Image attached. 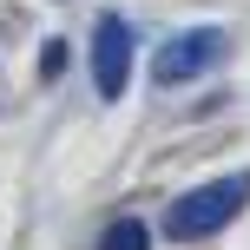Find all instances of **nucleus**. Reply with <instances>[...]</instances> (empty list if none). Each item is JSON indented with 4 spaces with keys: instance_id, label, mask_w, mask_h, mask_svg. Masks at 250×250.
Masks as SVG:
<instances>
[{
    "instance_id": "obj_1",
    "label": "nucleus",
    "mask_w": 250,
    "mask_h": 250,
    "mask_svg": "<svg viewBox=\"0 0 250 250\" xmlns=\"http://www.w3.org/2000/svg\"><path fill=\"white\" fill-rule=\"evenodd\" d=\"M250 204V171H230V178H211V185H198V191H185V198L165 211V237H178V244H198V237H211V230H224L230 217H237Z\"/></svg>"
},
{
    "instance_id": "obj_2",
    "label": "nucleus",
    "mask_w": 250,
    "mask_h": 250,
    "mask_svg": "<svg viewBox=\"0 0 250 250\" xmlns=\"http://www.w3.org/2000/svg\"><path fill=\"white\" fill-rule=\"evenodd\" d=\"M224 53H230V40L217 33V26H185V33L165 40V53H158V66H151V79H158V86L204 79L211 66H224Z\"/></svg>"
},
{
    "instance_id": "obj_3",
    "label": "nucleus",
    "mask_w": 250,
    "mask_h": 250,
    "mask_svg": "<svg viewBox=\"0 0 250 250\" xmlns=\"http://www.w3.org/2000/svg\"><path fill=\"white\" fill-rule=\"evenodd\" d=\"M132 20H119V13H99V26H92V86H99V99H125V86H132Z\"/></svg>"
},
{
    "instance_id": "obj_4",
    "label": "nucleus",
    "mask_w": 250,
    "mask_h": 250,
    "mask_svg": "<svg viewBox=\"0 0 250 250\" xmlns=\"http://www.w3.org/2000/svg\"><path fill=\"white\" fill-rule=\"evenodd\" d=\"M99 250H151V230L138 224V217H119V224H105Z\"/></svg>"
},
{
    "instance_id": "obj_5",
    "label": "nucleus",
    "mask_w": 250,
    "mask_h": 250,
    "mask_svg": "<svg viewBox=\"0 0 250 250\" xmlns=\"http://www.w3.org/2000/svg\"><path fill=\"white\" fill-rule=\"evenodd\" d=\"M40 53H46V60H40V73L53 79V73H60V66H66V40H46V46H40Z\"/></svg>"
}]
</instances>
